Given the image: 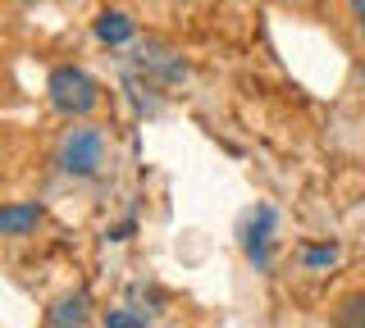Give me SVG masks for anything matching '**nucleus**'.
<instances>
[{
	"label": "nucleus",
	"mask_w": 365,
	"mask_h": 328,
	"mask_svg": "<svg viewBox=\"0 0 365 328\" xmlns=\"http://www.w3.org/2000/svg\"><path fill=\"white\" fill-rule=\"evenodd\" d=\"M46 92H51V105L60 110V115H91V110L101 105L96 78L73 69V64H64V69H55L46 78Z\"/></svg>",
	"instance_id": "f257e3e1"
},
{
	"label": "nucleus",
	"mask_w": 365,
	"mask_h": 328,
	"mask_svg": "<svg viewBox=\"0 0 365 328\" xmlns=\"http://www.w3.org/2000/svg\"><path fill=\"white\" fill-rule=\"evenodd\" d=\"M106 164V137L96 128H73L60 142V169L73 178H96Z\"/></svg>",
	"instance_id": "f03ea898"
},
{
	"label": "nucleus",
	"mask_w": 365,
	"mask_h": 328,
	"mask_svg": "<svg viewBox=\"0 0 365 328\" xmlns=\"http://www.w3.org/2000/svg\"><path fill=\"white\" fill-rule=\"evenodd\" d=\"M274 223H279V214H274L269 206H256V210H251V219H247V228H242V251H247L251 265H260V269L269 265V237H274Z\"/></svg>",
	"instance_id": "7ed1b4c3"
},
{
	"label": "nucleus",
	"mask_w": 365,
	"mask_h": 328,
	"mask_svg": "<svg viewBox=\"0 0 365 328\" xmlns=\"http://www.w3.org/2000/svg\"><path fill=\"white\" fill-rule=\"evenodd\" d=\"M46 324L51 328H87L91 324V297L87 292H68L51 305V314H46Z\"/></svg>",
	"instance_id": "20e7f679"
},
{
	"label": "nucleus",
	"mask_w": 365,
	"mask_h": 328,
	"mask_svg": "<svg viewBox=\"0 0 365 328\" xmlns=\"http://www.w3.org/2000/svg\"><path fill=\"white\" fill-rule=\"evenodd\" d=\"M41 223V206L37 201H23V206H0V233L5 237H23Z\"/></svg>",
	"instance_id": "39448f33"
},
{
	"label": "nucleus",
	"mask_w": 365,
	"mask_h": 328,
	"mask_svg": "<svg viewBox=\"0 0 365 328\" xmlns=\"http://www.w3.org/2000/svg\"><path fill=\"white\" fill-rule=\"evenodd\" d=\"M96 37L106 41V46H123V41H133V18L123 14V9H106V14L96 18Z\"/></svg>",
	"instance_id": "423d86ee"
},
{
	"label": "nucleus",
	"mask_w": 365,
	"mask_h": 328,
	"mask_svg": "<svg viewBox=\"0 0 365 328\" xmlns=\"http://www.w3.org/2000/svg\"><path fill=\"white\" fill-rule=\"evenodd\" d=\"M338 324H342V328H365V292H361V297H351L347 305H342Z\"/></svg>",
	"instance_id": "0eeeda50"
},
{
	"label": "nucleus",
	"mask_w": 365,
	"mask_h": 328,
	"mask_svg": "<svg viewBox=\"0 0 365 328\" xmlns=\"http://www.w3.org/2000/svg\"><path fill=\"white\" fill-rule=\"evenodd\" d=\"M302 260H306L311 269H324V265H334V260H338V246H306Z\"/></svg>",
	"instance_id": "6e6552de"
},
{
	"label": "nucleus",
	"mask_w": 365,
	"mask_h": 328,
	"mask_svg": "<svg viewBox=\"0 0 365 328\" xmlns=\"http://www.w3.org/2000/svg\"><path fill=\"white\" fill-rule=\"evenodd\" d=\"M106 328H146V319H137V314H128V310H110Z\"/></svg>",
	"instance_id": "1a4fd4ad"
},
{
	"label": "nucleus",
	"mask_w": 365,
	"mask_h": 328,
	"mask_svg": "<svg viewBox=\"0 0 365 328\" xmlns=\"http://www.w3.org/2000/svg\"><path fill=\"white\" fill-rule=\"evenodd\" d=\"M347 5H351V18H356L361 37H365V0H347Z\"/></svg>",
	"instance_id": "9d476101"
},
{
	"label": "nucleus",
	"mask_w": 365,
	"mask_h": 328,
	"mask_svg": "<svg viewBox=\"0 0 365 328\" xmlns=\"http://www.w3.org/2000/svg\"><path fill=\"white\" fill-rule=\"evenodd\" d=\"M19 5H41V0H19Z\"/></svg>",
	"instance_id": "9b49d317"
},
{
	"label": "nucleus",
	"mask_w": 365,
	"mask_h": 328,
	"mask_svg": "<svg viewBox=\"0 0 365 328\" xmlns=\"http://www.w3.org/2000/svg\"><path fill=\"white\" fill-rule=\"evenodd\" d=\"M292 5H306V0H292Z\"/></svg>",
	"instance_id": "f8f14e48"
}]
</instances>
